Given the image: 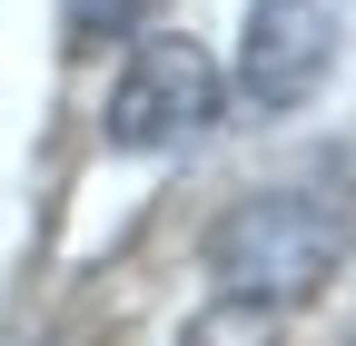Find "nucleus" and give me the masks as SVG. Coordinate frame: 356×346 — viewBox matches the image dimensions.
<instances>
[{
  "mask_svg": "<svg viewBox=\"0 0 356 346\" xmlns=\"http://www.w3.org/2000/svg\"><path fill=\"white\" fill-rule=\"evenodd\" d=\"M178 346H277V317L267 307H228V297H218L208 317H188V336Z\"/></svg>",
  "mask_w": 356,
  "mask_h": 346,
  "instance_id": "nucleus-5",
  "label": "nucleus"
},
{
  "mask_svg": "<svg viewBox=\"0 0 356 346\" xmlns=\"http://www.w3.org/2000/svg\"><path fill=\"white\" fill-rule=\"evenodd\" d=\"M337 40H346V0H248L238 90L257 109H307L337 69Z\"/></svg>",
  "mask_w": 356,
  "mask_h": 346,
  "instance_id": "nucleus-3",
  "label": "nucleus"
},
{
  "mask_svg": "<svg viewBox=\"0 0 356 346\" xmlns=\"http://www.w3.org/2000/svg\"><path fill=\"white\" fill-rule=\"evenodd\" d=\"M139 20H149V0H60L70 50H109V40H129Z\"/></svg>",
  "mask_w": 356,
  "mask_h": 346,
  "instance_id": "nucleus-4",
  "label": "nucleus"
},
{
  "mask_svg": "<svg viewBox=\"0 0 356 346\" xmlns=\"http://www.w3.org/2000/svg\"><path fill=\"white\" fill-rule=\"evenodd\" d=\"M218 99H228V79H218V60L198 50V40L188 30H149L139 50L119 60V79H109L99 129H109V149L159 158V149H188L218 119Z\"/></svg>",
  "mask_w": 356,
  "mask_h": 346,
  "instance_id": "nucleus-2",
  "label": "nucleus"
},
{
  "mask_svg": "<svg viewBox=\"0 0 356 346\" xmlns=\"http://www.w3.org/2000/svg\"><path fill=\"white\" fill-rule=\"evenodd\" d=\"M337 267H346V228L307 188H257V198H238L208 228V287L228 307H267V317L277 307H317Z\"/></svg>",
  "mask_w": 356,
  "mask_h": 346,
  "instance_id": "nucleus-1",
  "label": "nucleus"
}]
</instances>
